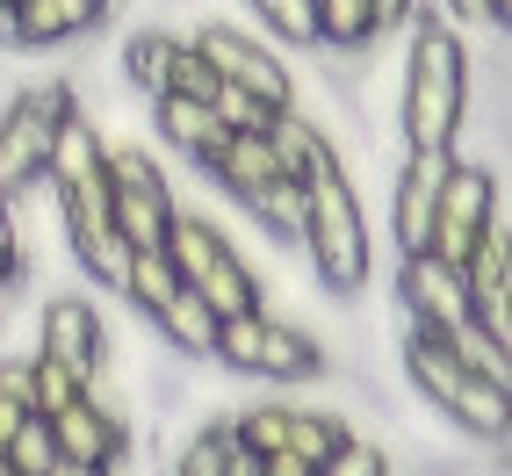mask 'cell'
<instances>
[{
  "label": "cell",
  "instance_id": "cell-1",
  "mask_svg": "<svg viewBox=\"0 0 512 476\" xmlns=\"http://www.w3.org/2000/svg\"><path fill=\"white\" fill-rule=\"evenodd\" d=\"M462 123H469V44L426 0V8L404 22V101H397L404 152H440V145L455 152Z\"/></svg>",
  "mask_w": 512,
  "mask_h": 476
},
{
  "label": "cell",
  "instance_id": "cell-2",
  "mask_svg": "<svg viewBox=\"0 0 512 476\" xmlns=\"http://www.w3.org/2000/svg\"><path fill=\"white\" fill-rule=\"evenodd\" d=\"M303 260L318 275V296L332 303H361L368 289V267H375V238H368V210L347 174H325L303 188Z\"/></svg>",
  "mask_w": 512,
  "mask_h": 476
},
{
  "label": "cell",
  "instance_id": "cell-3",
  "mask_svg": "<svg viewBox=\"0 0 512 476\" xmlns=\"http://www.w3.org/2000/svg\"><path fill=\"white\" fill-rule=\"evenodd\" d=\"M159 253L174 260L181 289H195L217 318H238V311H260V303H267L260 267L231 246V231H224L210 210H188V202H174V224H166Z\"/></svg>",
  "mask_w": 512,
  "mask_h": 476
},
{
  "label": "cell",
  "instance_id": "cell-4",
  "mask_svg": "<svg viewBox=\"0 0 512 476\" xmlns=\"http://www.w3.org/2000/svg\"><path fill=\"white\" fill-rule=\"evenodd\" d=\"M210 361H224L231 376H253V383H318L332 376V347L311 332V325H296L282 311H238V318H217V347Z\"/></svg>",
  "mask_w": 512,
  "mask_h": 476
},
{
  "label": "cell",
  "instance_id": "cell-5",
  "mask_svg": "<svg viewBox=\"0 0 512 476\" xmlns=\"http://www.w3.org/2000/svg\"><path fill=\"white\" fill-rule=\"evenodd\" d=\"M404 376H412V390H419L448 426H462L469 440H498V448H505V426H512L505 383L462 368L433 332H412V325H404Z\"/></svg>",
  "mask_w": 512,
  "mask_h": 476
},
{
  "label": "cell",
  "instance_id": "cell-6",
  "mask_svg": "<svg viewBox=\"0 0 512 476\" xmlns=\"http://www.w3.org/2000/svg\"><path fill=\"white\" fill-rule=\"evenodd\" d=\"M80 109L73 80H22L8 101H0V195H15L29 181H44V159L58 123Z\"/></svg>",
  "mask_w": 512,
  "mask_h": 476
},
{
  "label": "cell",
  "instance_id": "cell-7",
  "mask_svg": "<svg viewBox=\"0 0 512 476\" xmlns=\"http://www.w3.org/2000/svg\"><path fill=\"white\" fill-rule=\"evenodd\" d=\"M498 202H505V181L491 174V159H469V152H455L448 181H440V195H433L426 253H433V260H448V267H462V253L476 246V231L491 224V210H498Z\"/></svg>",
  "mask_w": 512,
  "mask_h": 476
},
{
  "label": "cell",
  "instance_id": "cell-8",
  "mask_svg": "<svg viewBox=\"0 0 512 476\" xmlns=\"http://www.w3.org/2000/svg\"><path fill=\"white\" fill-rule=\"evenodd\" d=\"M174 181L145 145H116L109 152V224L123 246H159L166 224H174Z\"/></svg>",
  "mask_w": 512,
  "mask_h": 476
},
{
  "label": "cell",
  "instance_id": "cell-9",
  "mask_svg": "<svg viewBox=\"0 0 512 476\" xmlns=\"http://www.w3.org/2000/svg\"><path fill=\"white\" fill-rule=\"evenodd\" d=\"M188 44L210 58V73L224 87L267 101V109H289L296 101V73H289V58L267 37H246V29H231V22H202V29H188Z\"/></svg>",
  "mask_w": 512,
  "mask_h": 476
},
{
  "label": "cell",
  "instance_id": "cell-10",
  "mask_svg": "<svg viewBox=\"0 0 512 476\" xmlns=\"http://www.w3.org/2000/svg\"><path fill=\"white\" fill-rule=\"evenodd\" d=\"M37 354L80 368V376H101V368L116 361V332H109V318H101L94 296L58 289V296H44V311H37Z\"/></svg>",
  "mask_w": 512,
  "mask_h": 476
},
{
  "label": "cell",
  "instance_id": "cell-11",
  "mask_svg": "<svg viewBox=\"0 0 512 476\" xmlns=\"http://www.w3.org/2000/svg\"><path fill=\"white\" fill-rule=\"evenodd\" d=\"M462 289H469V318L512 347V224H505V202L476 231V246L462 253Z\"/></svg>",
  "mask_w": 512,
  "mask_h": 476
},
{
  "label": "cell",
  "instance_id": "cell-12",
  "mask_svg": "<svg viewBox=\"0 0 512 476\" xmlns=\"http://www.w3.org/2000/svg\"><path fill=\"white\" fill-rule=\"evenodd\" d=\"M51 433H58L65 462H94V469H116V476L138 469V419H123V412H109V404H94V397H80L73 412H58Z\"/></svg>",
  "mask_w": 512,
  "mask_h": 476
},
{
  "label": "cell",
  "instance_id": "cell-13",
  "mask_svg": "<svg viewBox=\"0 0 512 476\" xmlns=\"http://www.w3.org/2000/svg\"><path fill=\"white\" fill-rule=\"evenodd\" d=\"M397 311H404V325H412V332H440V325L469 318L462 267L433 260V253H404V267H397Z\"/></svg>",
  "mask_w": 512,
  "mask_h": 476
},
{
  "label": "cell",
  "instance_id": "cell-14",
  "mask_svg": "<svg viewBox=\"0 0 512 476\" xmlns=\"http://www.w3.org/2000/svg\"><path fill=\"white\" fill-rule=\"evenodd\" d=\"M448 166H455L448 145L440 152H404L397 181H390V238H397V253H426L433 195H440V181H448Z\"/></svg>",
  "mask_w": 512,
  "mask_h": 476
},
{
  "label": "cell",
  "instance_id": "cell-15",
  "mask_svg": "<svg viewBox=\"0 0 512 476\" xmlns=\"http://www.w3.org/2000/svg\"><path fill=\"white\" fill-rule=\"evenodd\" d=\"M94 29H109V8H101V0H15L8 44L15 51H58V44L94 37Z\"/></svg>",
  "mask_w": 512,
  "mask_h": 476
},
{
  "label": "cell",
  "instance_id": "cell-16",
  "mask_svg": "<svg viewBox=\"0 0 512 476\" xmlns=\"http://www.w3.org/2000/svg\"><path fill=\"white\" fill-rule=\"evenodd\" d=\"M267 145H275V159H282V174L289 181H325V174H347V159H339V138L311 116V109H275V123H267Z\"/></svg>",
  "mask_w": 512,
  "mask_h": 476
},
{
  "label": "cell",
  "instance_id": "cell-17",
  "mask_svg": "<svg viewBox=\"0 0 512 476\" xmlns=\"http://www.w3.org/2000/svg\"><path fill=\"white\" fill-rule=\"evenodd\" d=\"M202 181H217V195H231V202H253L267 181H289V174H282L275 145H267V130H224V145L210 152Z\"/></svg>",
  "mask_w": 512,
  "mask_h": 476
},
{
  "label": "cell",
  "instance_id": "cell-18",
  "mask_svg": "<svg viewBox=\"0 0 512 476\" xmlns=\"http://www.w3.org/2000/svg\"><path fill=\"white\" fill-rule=\"evenodd\" d=\"M152 130L166 152H181L195 174L210 166V152L224 145V123L210 116V101H188V94H152Z\"/></svg>",
  "mask_w": 512,
  "mask_h": 476
},
{
  "label": "cell",
  "instance_id": "cell-19",
  "mask_svg": "<svg viewBox=\"0 0 512 476\" xmlns=\"http://www.w3.org/2000/svg\"><path fill=\"white\" fill-rule=\"evenodd\" d=\"M145 325L159 332V347H174L181 361H210V347H217V311H210L195 289H174Z\"/></svg>",
  "mask_w": 512,
  "mask_h": 476
},
{
  "label": "cell",
  "instance_id": "cell-20",
  "mask_svg": "<svg viewBox=\"0 0 512 476\" xmlns=\"http://www.w3.org/2000/svg\"><path fill=\"white\" fill-rule=\"evenodd\" d=\"M94 174H109V145H101V130L87 109H73L58 123V138H51V159H44V181L51 188H73V181H94Z\"/></svg>",
  "mask_w": 512,
  "mask_h": 476
},
{
  "label": "cell",
  "instance_id": "cell-21",
  "mask_svg": "<svg viewBox=\"0 0 512 476\" xmlns=\"http://www.w3.org/2000/svg\"><path fill=\"white\" fill-rule=\"evenodd\" d=\"M181 44L188 37H174V29H130V37H123V80L130 87H138V94H166V87H174V65H181Z\"/></svg>",
  "mask_w": 512,
  "mask_h": 476
},
{
  "label": "cell",
  "instance_id": "cell-22",
  "mask_svg": "<svg viewBox=\"0 0 512 476\" xmlns=\"http://www.w3.org/2000/svg\"><path fill=\"white\" fill-rule=\"evenodd\" d=\"M174 289H181L174 260H166L159 246H130V260H123V289H116V296L130 303V311H145V318H152V311H159V303L174 296Z\"/></svg>",
  "mask_w": 512,
  "mask_h": 476
},
{
  "label": "cell",
  "instance_id": "cell-23",
  "mask_svg": "<svg viewBox=\"0 0 512 476\" xmlns=\"http://www.w3.org/2000/svg\"><path fill=\"white\" fill-rule=\"evenodd\" d=\"M433 339H440V347H448L462 368H476V376H491V383H505V376H512V347H505V339H491V332L476 325V318H455V325H440Z\"/></svg>",
  "mask_w": 512,
  "mask_h": 476
},
{
  "label": "cell",
  "instance_id": "cell-24",
  "mask_svg": "<svg viewBox=\"0 0 512 476\" xmlns=\"http://www.w3.org/2000/svg\"><path fill=\"white\" fill-rule=\"evenodd\" d=\"M238 210L275 238V246H296V238H303V181H267L253 202H238Z\"/></svg>",
  "mask_w": 512,
  "mask_h": 476
},
{
  "label": "cell",
  "instance_id": "cell-25",
  "mask_svg": "<svg viewBox=\"0 0 512 476\" xmlns=\"http://www.w3.org/2000/svg\"><path fill=\"white\" fill-rule=\"evenodd\" d=\"M80 397H87V376H80V368H65V361H51V354L29 347V404H37L44 419L73 412Z\"/></svg>",
  "mask_w": 512,
  "mask_h": 476
},
{
  "label": "cell",
  "instance_id": "cell-26",
  "mask_svg": "<svg viewBox=\"0 0 512 476\" xmlns=\"http://www.w3.org/2000/svg\"><path fill=\"white\" fill-rule=\"evenodd\" d=\"M0 462H8L15 476H44L51 462H65V455H58V433H51V419H44V412H29V419H22L8 440H0Z\"/></svg>",
  "mask_w": 512,
  "mask_h": 476
},
{
  "label": "cell",
  "instance_id": "cell-27",
  "mask_svg": "<svg viewBox=\"0 0 512 476\" xmlns=\"http://www.w3.org/2000/svg\"><path fill=\"white\" fill-rule=\"evenodd\" d=\"M267 22V37H282L289 51H318V0H246Z\"/></svg>",
  "mask_w": 512,
  "mask_h": 476
},
{
  "label": "cell",
  "instance_id": "cell-28",
  "mask_svg": "<svg viewBox=\"0 0 512 476\" xmlns=\"http://www.w3.org/2000/svg\"><path fill=\"white\" fill-rule=\"evenodd\" d=\"M224 462H231V433H224V419H210V426H195L174 448L166 476H224Z\"/></svg>",
  "mask_w": 512,
  "mask_h": 476
},
{
  "label": "cell",
  "instance_id": "cell-29",
  "mask_svg": "<svg viewBox=\"0 0 512 476\" xmlns=\"http://www.w3.org/2000/svg\"><path fill=\"white\" fill-rule=\"evenodd\" d=\"M318 476H397V462H390V448L383 440H361V433H347L339 448L318 462Z\"/></svg>",
  "mask_w": 512,
  "mask_h": 476
},
{
  "label": "cell",
  "instance_id": "cell-30",
  "mask_svg": "<svg viewBox=\"0 0 512 476\" xmlns=\"http://www.w3.org/2000/svg\"><path fill=\"white\" fill-rule=\"evenodd\" d=\"M37 404H29V354H8L0 361V440H8Z\"/></svg>",
  "mask_w": 512,
  "mask_h": 476
},
{
  "label": "cell",
  "instance_id": "cell-31",
  "mask_svg": "<svg viewBox=\"0 0 512 476\" xmlns=\"http://www.w3.org/2000/svg\"><path fill=\"white\" fill-rule=\"evenodd\" d=\"M210 116H217L224 130H267V123H275V109H267V101L238 94V87H217V94H210Z\"/></svg>",
  "mask_w": 512,
  "mask_h": 476
},
{
  "label": "cell",
  "instance_id": "cell-32",
  "mask_svg": "<svg viewBox=\"0 0 512 476\" xmlns=\"http://www.w3.org/2000/svg\"><path fill=\"white\" fill-rule=\"evenodd\" d=\"M440 15H448L455 29H498L505 37V15H512V0H433Z\"/></svg>",
  "mask_w": 512,
  "mask_h": 476
},
{
  "label": "cell",
  "instance_id": "cell-33",
  "mask_svg": "<svg viewBox=\"0 0 512 476\" xmlns=\"http://www.w3.org/2000/svg\"><path fill=\"white\" fill-rule=\"evenodd\" d=\"M22 238H15V217H8V195H0V303L22 296Z\"/></svg>",
  "mask_w": 512,
  "mask_h": 476
},
{
  "label": "cell",
  "instance_id": "cell-34",
  "mask_svg": "<svg viewBox=\"0 0 512 476\" xmlns=\"http://www.w3.org/2000/svg\"><path fill=\"white\" fill-rule=\"evenodd\" d=\"M224 80L210 73V58H202L195 44H181V65H174V87H166V94H188V101H210Z\"/></svg>",
  "mask_w": 512,
  "mask_h": 476
},
{
  "label": "cell",
  "instance_id": "cell-35",
  "mask_svg": "<svg viewBox=\"0 0 512 476\" xmlns=\"http://www.w3.org/2000/svg\"><path fill=\"white\" fill-rule=\"evenodd\" d=\"M368 8H375V44H383V37H397V29L426 8V0H368Z\"/></svg>",
  "mask_w": 512,
  "mask_h": 476
},
{
  "label": "cell",
  "instance_id": "cell-36",
  "mask_svg": "<svg viewBox=\"0 0 512 476\" xmlns=\"http://www.w3.org/2000/svg\"><path fill=\"white\" fill-rule=\"evenodd\" d=\"M260 476H318L303 455H260Z\"/></svg>",
  "mask_w": 512,
  "mask_h": 476
},
{
  "label": "cell",
  "instance_id": "cell-37",
  "mask_svg": "<svg viewBox=\"0 0 512 476\" xmlns=\"http://www.w3.org/2000/svg\"><path fill=\"white\" fill-rule=\"evenodd\" d=\"M44 476H116V469H94V462H51Z\"/></svg>",
  "mask_w": 512,
  "mask_h": 476
},
{
  "label": "cell",
  "instance_id": "cell-38",
  "mask_svg": "<svg viewBox=\"0 0 512 476\" xmlns=\"http://www.w3.org/2000/svg\"><path fill=\"white\" fill-rule=\"evenodd\" d=\"M8 15H15V0H0V44H8Z\"/></svg>",
  "mask_w": 512,
  "mask_h": 476
},
{
  "label": "cell",
  "instance_id": "cell-39",
  "mask_svg": "<svg viewBox=\"0 0 512 476\" xmlns=\"http://www.w3.org/2000/svg\"><path fill=\"white\" fill-rule=\"evenodd\" d=\"M0 476H15V469H8V462H0Z\"/></svg>",
  "mask_w": 512,
  "mask_h": 476
},
{
  "label": "cell",
  "instance_id": "cell-40",
  "mask_svg": "<svg viewBox=\"0 0 512 476\" xmlns=\"http://www.w3.org/2000/svg\"><path fill=\"white\" fill-rule=\"evenodd\" d=\"M0 311H8V303H0Z\"/></svg>",
  "mask_w": 512,
  "mask_h": 476
}]
</instances>
